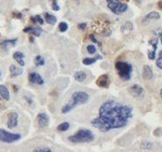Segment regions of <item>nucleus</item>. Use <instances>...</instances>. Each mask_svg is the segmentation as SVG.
<instances>
[{
    "label": "nucleus",
    "mask_w": 162,
    "mask_h": 152,
    "mask_svg": "<svg viewBox=\"0 0 162 152\" xmlns=\"http://www.w3.org/2000/svg\"><path fill=\"white\" fill-rule=\"evenodd\" d=\"M132 108L110 100L101 105L99 117L92 121L93 127L102 132H107L114 128H120L128 124L132 117Z\"/></svg>",
    "instance_id": "f257e3e1"
},
{
    "label": "nucleus",
    "mask_w": 162,
    "mask_h": 152,
    "mask_svg": "<svg viewBox=\"0 0 162 152\" xmlns=\"http://www.w3.org/2000/svg\"><path fill=\"white\" fill-rule=\"evenodd\" d=\"M93 31L94 34H99L102 37H109L112 34L111 23L105 18H97L93 23Z\"/></svg>",
    "instance_id": "f03ea898"
},
{
    "label": "nucleus",
    "mask_w": 162,
    "mask_h": 152,
    "mask_svg": "<svg viewBox=\"0 0 162 152\" xmlns=\"http://www.w3.org/2000/svg\"><path fill=\"white\" fill-rule=\"evenodd\" d=\"M94 136L92 131L88 129H80L76 132L74 135L69 137V141L74 144H80V143H90L94 141Z\"/></svg>",
    "instance_id": "7ed1b4c3"
},
{
    "label": "nucleus",
    "mask_w": 162,
    "mask_h": 152,
    "mask_svg": "<svg viewBox=\"0 0 162 152\" xmlns=\"http://www.w3.org/2000/svg\"><path fill=\"white\" fill-rule=\"evenodd\" d=\"M115 70L117 71V74L119 77L124 81H128L131 79L132 76V65L127 62L117 61L115 63Z\"/></svg>",
    "instance_id": "20e7f679"
},
{
    "label": "nucleus",
    "mask_w": 162,
    "mask_h": 152,
    "mask_svg": "<svg viewBox=\"0 0 162 152\" xmlns=\"http://www.w3.org/2000/svg\"><path fill=\"white\" fill-rule=\"evenodd\" d=\"M107 6L114 15H121L128 10V5L120 0H107Z\"/></svg>",
    "instance_id": "39448f33"
},
{
    "label": "nucleus",
    "mask_w": 162,
    "mask_h": 152,
    "mask_svg": "<svg viewBox=\"0 0 162 152\" xmlns=\"http://www.w3.org/2000/svg\"><path fill=\"white\" fill-rule=\"evenodd\" d=\"M89 101V95L84 91H75L71 97V102L74 105L86 104Z\"/></svg>",
    "instance_id": "423d86ee"
},
{
    "label": "nucleus",
    "mask_w": 162,
    "mask_h": 152,
    "mask_svg": "<svg viewBox=\"0 0 162 152\" xmlns=\"http://www.w3.org/2000/svg\"><path fill=\"white\" fill-rule=\"evenodd\" d=\"M21 138L20 134H15V133H10V132L6 131L5 129H0V141L3 143L11 144L18 141Z\"/></svg>",
    "instance_id": "0eeeda50"
},
{
    "label": "nucleus",
    "mask_w": 162,
    "mask_h": 152,
    "mask_svg": "<svg viewBox=\"0 0 162 152\" xmlns=\"http://www.w3.org/2000/svg\"><path fill=\"white\" fill-rule=\"evenodd\" d=\"M18 123V114L16 112H11L8 116V123L7 125L9 128H14L17 125Z\"/></svg>",
    "instance_id": "6e6552de"
},
{
    "label": "nucleus",
    "mask_w": 162,
    "mask_h": 152,
    "mask_svg": "<svg viewBox=\"0 0 162 152\" xmlns=\"http://www.w3.org/2000/svg\"><path fill=\"white\" fill-rule=\"evenodd\" d=\"M36 121L40 128H46L49 125V117L46 113H39L37 115Z\"/></svg>",
    "instance_id": "1a4fd4ad"
},
{
    "label": "nucleus",
    "mask_w": 162,
    "mask_h": 152,
    "mask_svg": "<svg viewBox=\"0 0 162 152\" xmlns=\"http://www.w3.org/2000/svg\"><path fill=\"white\" fill-rule=\"evenodd\" d=\"M96 85L100 88H108L110 85V78L109 75L103 74L98 77V79L96 80Z\"/></svg>",
    "instance_id": "9d476101"
},
{
    "label": "nucleus",
    "mask_w": 162,
    "mask_h": 152,
    "mask_svg": "<svg viewBox=\"0 0 162 152\" xmlns=\"http://www.w3.org/2000/svg\"><path fill=\"white\" fill-rule=\"evenodd\" d=\"M29 81L31 84H36V85L44 84V80L42 79V77L38 73H36V72H31V73L29 74Z\"/></svg>",
    "instance_id": "9b49d317"
},
{
    "label": "nucleus",
    "mask_w": 162,
    "mask_h": 152,
    "mask_svg": "<svg viewBox=\"0 0 162 152\" xmlns=\"http://www.w3.org/2000/svg\"><path fill=\"white\" fill-rule=\"evenodd\" d=\"M129 92H130V94L133 95L134 97H140L142 94H143L144 90H143V89L140 87V86L134 85L129 89Z\"/></svg>",
    "instance_id": "f8f14e48"
},
{
    "label": "nucleus",
    "mask_w": 162,
    "mask_h": 152,
    "mask_svg": "<svg viewBox=\"0 0 162 152\" xmlns=\"http://www.w3.org/2000/svg\"><path fill=\"white\" fill-rule=\"evenodd\" d=\"M17 39H8V40H4L0 43V48L4 50H7L9 48L14 47V46L16 44Z\"/></svg>",
    "instance_id": "ddd939ff"
},
{
    "label": "nucleus",
    "mask_w": 162,
    "mask_h": 152,
    "mask_svg": "<svg viewBox=\"0 0 162 152\" xmlns=\"http://www.w3.org/2000/svg\"><path fill=\"white\" fill-rule=\"evenodd\" d=\"M160 18V15L158 12L157 11H151L150 14H148L144 18H143V20H142V23L145 24L149 21H151V20H158V19Z\"/></svg>",
    "instance_id": "4468645a"
},
{
    "label": "nucleus",
    "mask_w": 162,
    "mask_h": 152,
    "mask_svg": "<svg viewBox=\"0 0 162 152\" xmlns=\"http://www.w3.org/2000/svg\"><path fill=\"white\" fill-rule=\"evenodd\" d=\"M24 32H31L35 36H39L42 32V30L39 27H27L23 30Z\"/></svg>",
    "instance_id": "2eb2a0df"
},
{
    "label": "nucleus",
    "mask_w": 162,
    "mask_h": 152,
    "mask_svg": "<svg viewBox=\"0 0 162 152\" xmlns=\"http://www.w3.org/2000/svg\"><path fill=\"white\" fill-rule=\"evenodd\" d=\"M10 72H11V77L14 78V77H16L18 75L22 74L23 70L20 68H18V67H16V66H15V65H11L10 66Z\"/></svg>",
    "instance_id": "dca6fc26"
},
{
    "label": "nucleus",
    "mask_w": 162,
    "mask_h": 152,
    "mask_svg": "<svg viewBox=\"0 0 162 152\" xmlns=\"http://www.w3.org/2000/svg\"><path fill=\"white\" fill-rule=\"evenodd\" d=\"M142 76H143L144 79L146 80H150L153 77V70L152 69L149 67V66H144L143 67V72H142Z\"/></svg>",
    "instance_id": "f3484780"
},
{
    "label": "nucleus",
    "mask_w": 162,
    "mask_h": 152,
    "mask_svg": "<svg viewBox=\"0 0 162 152\" xmlns=\"http://www.w3.org/2000/svg\"><path fill=\"white\" fill-rule=\"evenodd\" d=\"M0 95L5 100H10V92L7 87H5L4 85H0Z\"/></svg>",
    "instance_id": "a211bd4d"
},
{
    "label": "nucleus",
    "mask_w": 162,
    "mask_h": 152,
    "mask_svg": "<svg viewBox=\"0 0 162 152\" xmlns=\"http://www.w3.org/2000/svg\"><path fill=\"white\" fill-rule=\"evenodd\" d=\"M14 58L16 60V62L20 65V66H25V62H24V54L20 51H15L14 53Z\"/></svg>",
    "instance_id": "6ab92c4d"
},
{
    "label": "nucleus",
    "mask_w": 162,
    "mask_h": 152,
    "mask_svg": "<svg viewBox=\"0 0 162 152\" xmlns=\"http://www.w3.org/2000/svg\"><path fill=\"white\" fill-rule=\"evenodd\" d=\"M74 77L75 79V81L81 83V82H83L84 80H85L87 75H86V73L83 70H79V71H76L75 72V73L74 74Z\"/></svg>",
    "instance_id": "aec40b11"
},
{
    "label": "nucleus",
    "mask_w": 162,
    "mask_h": 152,
    "mask_svg": "<svg viewBox=\"0 0 162 152\" xmlns=\"http://www.w3.org/2000/svg\"><path fill=\"white\" fill-rule=\"evenodd\" d=\"M45 20L48 24H51V25H54L56 23V17L53 15H50V14H45Z\"/></svg>",
    "instance_id": "412c9836"
},
{
    "label": "nucleus",
    "mask_w": 162,
    "mask_h": 152,
    "mask_svg": "<svg viewBox=\"0 0 162 152\" xmlns=\"http://www.w3.org/2000/svg\"><path fill=\"white\" fill-rule=\"evenodd\" d=\"M132 30H133V23L132 22H125L121 27V31L124 32V34L131 31Z\"/></svg>",
    "instance_id": "4be33fe9"
},
{
    "label": "nucleus",
    "mask_w": 162,
    "mask_h": 152,
    "mask_svg": "<svg viewBox=\"0 0 162 152\" xmlns=\"http://www.w3.org/2000/svg\"><path fill=\"white\" fill-rule=\"evenodd\" d=\"M98 59H102V57L100 55H98V56H96L94 58H85V59H83V64L86 65V66L92 65V64H94V62H96L97 60H98Z\"/></svg>",
    "instance_id": "5701e85b"
},
{
    "label": "nucleus",
    "mask_w": 162,
    "mask_h": 152,
    "mask_svg": "<svg viewBox=\"0 0 162 152\" xmlns=\"http://www.w3.org/2000/svg\"><path fill=\"white\" fill-rule=\"evenodd\" d=\"M74 107H75V105H74L72 102L70 101L67 105H65L64 107L62 108V110H61V111H62V113H67V112H69V111L72 110Z\"/></svg>",
    "instance_id": "b1692460"
},
{
    "label": "nucleus",
    "mask_w": 162,
    "mask_h": 152,
    "mask_svg": "<svg viewBox=\"0 0 162 152\" xmlns=\"http://www.w3.org/2000/svg\"><path fill=\"white\" fill-rule=\"evenodd\" d=\"M70 128V124L68 122H64V123H61L57 127V130L59 131H66L68 130Z\"/></svg>",
    "instance_id": "393cba45"
},
{
    "label": "nucleus",
    "mask_w": 162,
    "mask_h": 152,
    "mask_svg": "<svg viewBox=\"0 0 162 152\" xmlns=\"http://www.w3.org/2000/svg\"><path fill=\"white\" fill-rule=\"evenodd\" d=\"M31 20L34 22V23H38V24H40V25H43V24H44V20H43V18H42L40 15L32 16V17H31Z\"/></svg>",
    "instance_id": "a878e982"
},
{
    "label": "nucleus",
    "mask_w": 162,
    "mask_h": 152,
    "mask_svg": "<svg viewBox=\"0 0 162 152\" xmlns=\"http://www.w3.org/2000/svg\"><path fill=\"white\" fill-rule=\"evenodd\" d=\"M35 63L36 66H43L45 64V60L41 55H37L35 58Z\"/></svg>",
    "instance_id": "bb28decb"
},
{
    "label": "nucleus",
    "mask_w": 162,
    "mask_h": 152,
    "mask_svg": "<svg viewBox=\"0 0 162 152\" xmlns=\"http://www.w3.org/2000/svg\"><path fill=\"white\" fill-rule=\"evenodd\" d=\"M34 151H35V152H51V149L49 147H38L35 148Z\"/></svg>",
    "instance_id": "cd10ccee"
},
{
    "label": "nucleus",
    "mask_w": 162,
    "mask_h": 152,
    "mask_svg": "<svg viewBox=\"0 0 162 152\" xmlns=\"http://www.w3.org/2000/svg\"><path fill=\"white\" fill-rule=\"evenodd\" d=\"M58 28H59V31L61 32H64V31H66L68 30V24L66 22H61V23H59Z\"/></svg>",
    "instance_id": "c85d7f7f"
},
{
    "label": "nucleus",
    "mask_w": 162,
    "mask_h": 152,
    "mask_svg": "<svg viewBox=\"0 0 162 152\" xmlns=\"http://www.w3.org/2000/svg\"><path fill=\"white\" fill-rule=\"evenodd\" d=\"M87 50H88L89 53H91V54H94V52L96 51V48L94 47V45H89L88 47H87Z\"/></svg>",
    "instance_id": "c756f323"
},
{
    "label": "nucleus",
    "mask_w": 162,
    "mask_h": 152,
    "mask_svg": "<svg viewBox=\"0 0 162 152\" xmlns=\"http://www.w3.org/2000/svg\"><path fill=\"white\" fill-rule=\"evenodd\" d=\"M157 66L162 70V50L160 51V53H159V57L157 59Z\"/></svg>",
    "instance_id": "7c9ffc66"
},
{
    "label": "nucleus",
    "mask_w": 162,
    "mask_h": 152,
    "mask_svg": "<svg viewBox=\"0 0 162 152\" xmlns=\"http://www.w3.org/2000/svg\"><path fill=\"white\" fill-rule=\"evenodd\" d=\"M51 7H53L54 11H58V10L60 9V7L58 6V4L56 3V1H53V3H51Z\"/></svg>",
    "instance_id": "2f4dec72"
},
{
    "label": "nucleus",
    "mask_w": 162,
    "mask_h": 152,
    "mask_svg": "<svg viewBox=\"0 0 162 152\" xmlns=\"http://www.w3.org/2000/svg\"><path fill=\"white\" fill-rule=\"evenodd\" d=\"M12 16H14L15 18H18V19L22 18V15L20 14V12H14V14H12Z\"/></svg>",
    "instance_id": "473e14b6"
},
{
    "label": "nucleus",
    "mask_w": 162,
    "mask_h": 152,
    "mask_svg": "<svg viewBox=\"0 0 162 152\" xmlns=\"http://www.w3.org/2000/svg\"><path fill=\"white\" fill-rule=\"evenodd\" d=\"M86 27H87V24L86 23H80V24H78V29L79 30H85Z\"/></svg>",
    "instance_id": "72a5a7b5"
},
{
    "label": "nucleus",
    "mask_w": 162,
    "mask_h": 152,
    "mask_svg": "<svg viewBox=\"0 0 162 152\" xmlns=\"http://www.w3.org/2000/svg\"><path fill=\"white\" fill-rule=\"evenodd\" d=\"M90 38H91V40H92L93 42H94V43H98V41L96 40V39H95V37H94L93 34H91V35H90Z\"/></svg>",
    "instance_id": "f704fd0d"
},
{
    "label": "nucleus",
    "mask_w": 162,
    "mask_h": 152,
    "mask_svg": "<svg viewBox=\"0 0 162 152\" xmlns=\"http://www.w3.org/2000/svg\"><path fill=\"white\" fill-rule=\"evenodd\" d=\"M158 7H159L160 10H162V1H160V2L158 3Z\"/></svg>",
    "instance_id": "c9c22d12"
},
{
    "label": "nucleus",
    "mask_w": 162,
    "mask_h": 152,
    "mask_svg": "<svg viewBox=\"0 0 162 152\" xmlns=\"http://www.w3.org/2000/svg\"><path fill=\"white\" fill-rule=\"evenodd\" d=\"M30 41H31V42H34V38H32V37H30Z\"/></svg>",
    "instance_id": "e433bc0d"
},
{
    "label": "nucleus",
    "mask_w": 162,
    "mask_h": 152,
    "mask_svg": "<svg viewBox=\"0 0 162 152\" xmlns=\"http://www.w3.org/2000/svg\"><path fill=\"white\" fill-rule=\"evenodd\" d=\"M135 1H137V3H141V2H142V0H135Z\"/></svg>",
    "instance_id": "4c0bfd02"
},
{
    "label": "nucleus",
    "mask_w": 162,
    "mask_h": 152,
    "mask_svg": "<svg viewBox=\"0 0 162 152\" xmlns=\"http://www.w3.org/2000/svg\"><path fill=\"white\" fill-rule=\"evenodd\" d=\"M120 1H122V2H128L129 0H120Z\"/></svg>",
    "instance_id": "58836bf2"
},
{
    "label": "nucleus",
    "mask_w": 162,
    "mask_h": 152,
    "mask_svg": "<svg viewBox=\"0 0 162 152\" xmlns=\"http://www.w3.org/2000/svg\"><path fill=\"white\" fill-rule=\"evenodd\" d=\"M160 96H161V98H162V89H161V90H160Z\"/></svg>",
    "instance_id": "ea45409f"
},
{
    "label": "nucleus",
    "mask_w": 162,
    "mask_h": 152,
    "mask_svg": "<svg viewBox=\"0 0 162 152\" xmlns=\"http://www.w3.org/2000/svg\"><path fill=\"white\" fill-rule=\"evenodd\" d=\"M160 40H161V44H162V36H161V39H160Z\"/></svg>",
    "instance_id": "a19ab883"
},
{
    "label": "nucleus",
    "mask_w": 162,
    "mask_h": 152,
    "mask_svg": "<svg viewBox=\"0 0 162 152\" xmlns=\"http://www.w3.org/2000/svg\"><path fill=\"white\" fill-rule=\"evenodd\" d=\"M51 1H56V0H51Z\"/></svg>",
    "instance_id": "79ce46f5"
},
{
    "label": "nucleus",
    "mask_w": 162,
    "mask_h": 152,
    "mask_svg": "<svg viewBox=\"0 0 162 152\" xmlns=\"http://www.w3.org/2000/svg\"><path fill=\"white\" fill-rule=\"evenodd\" d=\"M74 1H78V0H74Z\"/></svg>",
    "instance_id": "37998d69"
},
{
    "label": "nucleus",
    "mask_w": 162,
    "mask_h": 152,
    "mask_svg": "<svg viewBox=\"0 0 162 152\" xmlns=\"http://www.w3.org/2000/svg\"><path fill=\"white\" fill-rule=\"evenodd\" d=\"M0 75H1V73H0Z\"/></svg>",
    "instance_id": "c03bdc74"
}]
</instances>
